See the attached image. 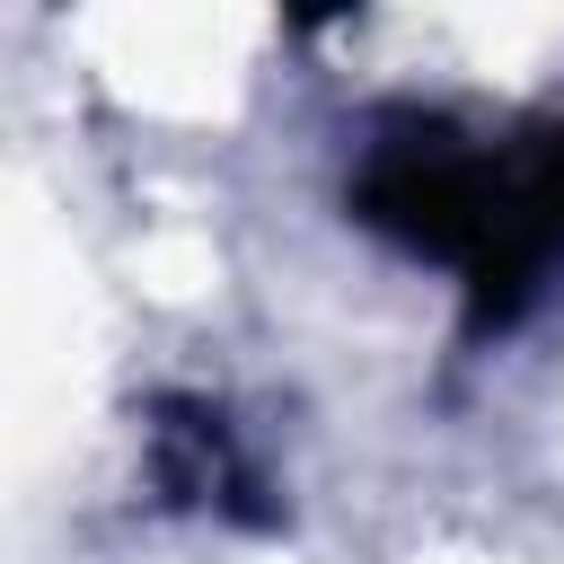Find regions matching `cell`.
<instances>
[{"instance_id": "cell-1", "label": "cell", "mask_w": 564, "mask_h": 564, "mask_svg": "<svg viewBox=\"0 0 564 564\" xmlns=\"http://www.w3.org/2000/svg\"><path fill=\"white\" fill-rule=\"evenodd\" d=\"M344 212L370 238L441 264L476 326H511L564 273V115H379L344 176Z\"/></svg>"}]
</instances>
